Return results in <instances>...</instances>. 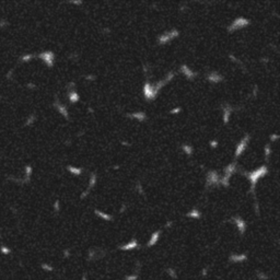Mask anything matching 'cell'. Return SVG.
Wrapping results in <instances>:
<instances>
[{
	"mask_svg": "<svg viewBox=\"0 0 280 280\" xmlns=\"http://www.w3.org/2000/svg\"><path fill=\"white\" fill-rule=\"evenodd\" d=\"M267 172H268V170H267V167H266L265 165H263V166L258 167L257 170H255V171H253V172L247 173V177H248V180L251 181L252 192L254 191V188H255L256 183L258 182V180H259L261 177H264V176H265L266 174H267Z\"/></svg>",
	"mask_w": 280,
	"mask_h": 280,
	"instance_id": "obj_1",
	"label": "cell"
},
{
	"mask_svg": "<svg viewBox=\"0 0 280 280\" xmlns=\"http://www.w3.org/2000/svg\"><path fill=\"white\" fill-rule=\"evenodd\" d=\"M235 170H236L235 163H231V164H229V165L224 169V175H223L222 178L220 180V183H221L224 187L229 186V181H230V178H231L232 174L235 172Z\"/></svg>",
	"mask_w": 280,
	"mask_h": 280,
	"instance_id": "obj_2",
	"label": "cell"
},
{
	"mask_svg": "<svg viewBox=\"0 0 280 280\" xmlns=\"http://www.w3.org/2000/svg\"><path fill=\"white\" fill-rule=\"evenodd\" d=\"M248 24H250V20L240 17V18H236V19L232 22L231 25L229 26V29L228 30H229V32H233V31H235V30L245 28V26H247Z\"/></svg>",
	"mask_w": 280,
	"mask_h": 280,
	"instance_id": "obj_3",
	"label": "cell"
},
{
	"mask_svg": "<svg viewBox=\"0 0 280 280\" xmlns=\"http://www.w3.org/2000/svg\"><path fill=\"white\" fill-rule=\"evenodd\" d=\"M178 34H180L178 31L173 29V30H171V31L166 32V33H163L162 35H160L159 39H158V41H159L160 44H166V43H169L170 41H172L173 39L177 37Z\"/></svg>",
	"mask_w": 280,
	"mask_h": 280,
	"instance_id": "obj_4",
	"label": "cell"
},
{
	"mask_svg": "<svg viewBox=\"0 0 280 280\" xmlns=\"http://www.w3.org/2000/svg\"><path fill=\"white\" fill-rule=\"evenodd\" d=\"M143 94H144V96H146L148 101H152L157 96L158 91L154 89L152 84H150L149 82H146L144 87H143Z\"/></svg>",
	"mask_w": 280,
	"mask_h": 280,
	"instance_id": "obj_5",
	"label": "cell"
},
{
	"mask_svg": "<svg viewBox=\"0 0 280 280\" xmlns=\"http://www.w3.org/2000/svg\"><path fill=\"white\" fill-rule=\"evenodd\" d=\"M248 141H250V136L246 135L245 137H243V139H242L240 142L237 143V146H236V148H235V153H234L235 157H240L242 153L244 152V150H245L246 147H247Z\"/></svg>",
	"mask_w": 280,
	"mask_h": 280,
	"instance_id": "obj_6",
	"label": "cell"
},
{
	"mask_svg": "<svg viewBox=\"0 0 280 280\" xmlns=\"http://www.w3.org/2000/svg\"><path fill=\"white\" fill-rule=\"evenodd\" d=\"M220 183L219 175L216 171H210L207 175V185H218Z\"/></svg>",
	"mask_w": 280,
	"mask_h": 280,
	"instance_id": "obj_7",
	"label": "cell"
},
{
	"mask_svg": "<svg viewBox=\"0 0 280 280\" xmlns=\"http://www.w3.org/2000/svg\"><path fill=\"white\" fill-rule=\"evenodd\" d=\"M233 222L235 223L237 230L240 231L241 234H244V232L246 231V222L242 219L241 217H234L233 218Z\"/></svg>",
	"mask_w": 280,
	"mask_h": 280,
	"instance_id": "obj_8",
	"label": "cell"
},
{
	"mask_svg": "<svg viewBox=\"0 0 280 280\" xmlns=\"http://www.w3.org/2000/svg\"><path fill=\"white\" fill-rule=\"evenodd\" d=\"M95 184H96V175L95 174H92L91 175V177H90V181H89V187L85 189L83 192V194H81V198H84V197L87 196V195H89V193H90V191L93 188L94 186H95Z\"/></svg>",
	"mask_w": 280,
	"mask_h": 280,
	"instance_id": "obj_9",
	"label": "cell"
},
{
	"mask_svg": "<svg viewBox=\"0 0 280 280\" xmlns=\"http://www.w3.org/2000/svg\"><path fill=\"white\" fill-rule=\"evenodd\" d=\"M181 71H182V74H184L187 79H189V80L194 79L197 76L196 72H194L193 70H191V69L187 67L186 65H182V66H181Z\"/></svg>",
	"mask_w": 280,
	"mask_h": 280,
	"instance_id": "obj_10",
	"label": "cell"
},
{
	"mask_svg": "<svg viewBox=\"0 0 280 280\" xmlns=\"http://www.w3.org/2000/svg\"><path fill=\"white\" fill-rule=\"evenodd\" d=\"M207 79H208V81H210L212 83H218V82L222 81L223 77L220 74L216 72V71H212V72H210V74L207 76Z\"/></svg>",
	"mask_w": 280,
	"mask_h": 280,
	"instance_id": "obj_11",
	"label": "cell"
},
{
	"mask_svg": "<svg viewBox=\"0 0 280 280\" xmlns=\"http://www.w3.org/2000/svg\"><path fill=\"white\" fill-rule=\"evenodd\" d=\"M136 247H138V242L136 239H133L131 241H129L127 244H125V245L119 246V248H120L122 251H130V250H135Z\"/></svg>",
	"mask_w": 280,
	"mask_h": 280,
	"instance_id": "obj_12",
	"label": "cell"
},
{
	"mask_svg": "<svg viewBox=\"0 0 280 280\" xmlns=\"http://www.w3.org/2000/svg\"><path fill=\"white\" fill-rule=\"evenodd\" d=\"M229 259L232 263H242L247 259V256L246 254H232Z\"/></svg>",
	"mask_w": 280,
	"mask_h": 280,
	"instance_id": "obj_13",
	"label": "cell"
},
{
	"mask_svg": "<svg viewBox=\"0 0 280 280\" xmlns=\"http://www.w3.org/2000/svg\"><path fill=\"white\" fill-rule=\"evenodd\" d=\"M160 234H161V232L160 231L153 232L152 235H151V237H150V240H149V242H148V244H147L148 247H151V246L157 244L158 241H159V237H160Z\"/></svg>",
	"mask_w": 280,
	"mask_h": 280,
	"instance_id": "obj_14",
	"label": "cell"
},
{
	"mask_svg": "<svg viewBox=\"0 0 280 280\" xmlns=\"http://www.w3.org/2000/svg\"><path fill=\"white\" fill-rule=\"evenodd\" d=\"M42 58H44L45 63L48 65V66H52L54 64V54L50 53V52H47V53H44V54L41 55Z\"/></svg>",
	"mask_w": 280,
	"mask_h": 280,
	"instance_id": "obj_15",
	"label": "cell"
},
{
	"mask_svg": "<svg viewBox=\"0 0 280 280\" xmlns=\"http://www.w3.org/2000/svg\"><path fill=\"white\" fill-rule=\"evenodd\" d=\"M231 112H232V108H231V106H230V105H226V106L223 107V122H224V124L229 123V119H230Z\"/></svg>",
	"mask_w": 280,
	"mask_h": 280,
	"instance_id": "obj_16",
	"label": "cell"
},
{
	"mask_svg": "<svg viewBox=\"0 0 280 280\" xmlns=\"http://www.w3.org/2000/svg\"><path fill=\"white\" fill-rule=\"evenodd\" d=\"M127 116L128 117L133 118V119H137V120H139V122H143V120L146 119V114L143 113V112H137V113L128 114Z\"/></svg>",
	"mask_w": 280,
	"mask_h": 280,
	"instance_id": "obj_17",
	"label": "cell"
},
{
	"mask_svg": "<svg viewBox=\"0 0 280 280\" xmlns=\"http://www.w3.org/2000/svg\"><path fill=\"white\" fill-rule=\"evenodd\" d=\"M69 101L71 102V103H77L79 101V94L77 93V91H74V90H72V91H70L69 92Z\"/></svg>",
	"mask_w": 280,
	"mask_h": 280,
	"instance_id": "obj_18",
	"label": "cell"
},
{
	"mask_svg": "<svg viewBox=\"0 0 280 280\" xmlns=\"http://www.w3.org/2000/svg\"><path fill=\"white\" fill-rule=\"evenodd\" d=\"M94 212H95V215H98V217H101L103 220H106V221H111L113 218H112V216H109V215H107V213H105V212L101 211V210H94Z\"/></svg>",
	"mask_w": 280,
	"mask_h": 280,
	"instance_id": "obj_19",
	"label": "cell"
},
{
	"mask_svg": "<svg viewBox=\"0 0 280 280\" xmlns=\"http://www.w3.org/2000/svg\"><path fill=\"white\" fill-rule=\"evenodd\" d=\"M186 216L189 217V218H193V219H198V218H200L202 213L199 212V210H197L196 208H194V209H192L191 211L187 213Z\"/></svg>",
	"mask_w": 280,
	"mask_h": 280,
	"instance_id": "obj_20",
	"label": "cell"
},
{
	"mask_svg": "<svg viewBox=\"0 0 280 280\" xmlns=\"http://www.w3.org/2000/svg\"><path fill=\"white\" fill-rule=\"evenodd\" d=\"M68 169V171L70 173H72L74 175H80L81 173H82V169H79V167H76V166H68L67 167Z\"/></svg>",
	"mask_w": 280,
	"mask_h": 280,
	"instance_id": "obj_21",
	"label": "cell"
},
{
	"mask_svg": "<svg viewBox=\"0 0 280 280\" xmlns=\"http://www.w3.org/2000/svg\"><path fill=\"white\" fill-rule=\"evenodd\" d=\"M182 149H183V151H184V153H186L187 155H191V154L193 153V151H194L193 147L192 146H189V144H183Z\"/></svg>",
	"mask_w": 280,
	"mask_h": 280,
	"instance_id": "obj_22",
	"label": "cell"
},
{
	"mask_svg": "<svg viewBox=\"0 0 280 280\" xmlns=\"http://www.w3.org/2000/svg\"><path fill=\"white\" fill-rule=\"evenodd\" d=\"M57 108H58V111L60 112V113L64 115L66 118H68V112H67V108L65 107L64 105H61V104H57Z\"/></svg>",
	"mask_w": 280,
	"mask_h": 280,
	"instance_id": "obj_23",
	"label": "cell"
},
{
	"mask_svg": "<svg viewBox=\"0 0 280 280\" xmlns=\"http://www.w3.org/2000/svg\"><path fill=\"white\" fill-rule=\"evenodd\" d=\"M166 274L169 276H170L171 278H173V279H175V278L177 277L176 271H175V269H174V268H172V267H169V268H167V269H166Z\"/></svg>",
	"mask_w": 280,
	"mask_h": 280,
	"instance_id": "obj_24",
	"label": "cell"
},
{
	"mask_svg": "<svg viewBox=\"0 0 280 280\" xmlns=\"http://www.w3.org/2000/svg\"><path fill=\"white\" fill-rule=\"evenodd\" d=\"M270 152H271L270 144H266V146H265V157H266V159H268V157L270 155Z\"/></svg>",
	"mask_w": 280,
	"mask_h": 280,
	"instance_id": "obj_25",
	"label": "cell"
},
{
	"mask_svg": "<svg viewBox=\"0 0 280 280\" xmlns=\"http://www.w3.org/2000/svg\"><path fill=\"white\" fill-rule=\"evenodd\" d=\"M257 277H258V279L261 280H268V276H266V274L261 272V271H258L257 272Z\"/></svg>",
	"mask_w": 280,
	"mask_h": 280,
	"instance_id": "obj_26",
	"label": "cell"
},
{
	"mask_svg": "<svg viewBox=\"0 0 280 280\" xmlns=\"http://www.w3.org/2000/svg\"><path fill=\"white\" fill-rule=\"evenodd\" d=\"M138 276L137 275H129L125 277V280H137Z\"/></svg>",
	"mask_w": 280,
	"mask_h": 280,
	"instance_id": "obj_27",
	"label": "cell"
},
{
	"mask_svg": "<svg viewBox=\"0 0 280 280\" xmlns=\"http://www.w3.org/2000/svg\"><path fill=\"white\" fill-rule=\"evenodd\" d=\"M181 111H182V107H176V108H173V109H171V111H170V113H171V114H178Z\"/></svg>",
	"mask_w": 280,
	"mask_h": 280,
	"instance_id": "obj_28",
	"label": "cell"
},
{
	"mask_svg": "<svg viewBox=\"0 0 280 280\" xmlns=\"http://www.w3.org/2000/svg\"><path fill=\"white\" fill-rule=\"evenodd\" d=\"M278 138H279V136H278L277 133H274V135H271L270 136V140L271 141H276V140H278Z\"/></svg>",
	"mask_w": 280,
	"mask_h": 280,
	"instance_id": "obj_29",
	"label": "cell"
},
{
	"mask_svg": "<svg viewBox=\"0 0 280 280\" xmlns=\"http://www.w3.org/2000/svg\"><path fill=\"white\" fill-rule=\"evenodd\" d=\"M217 146H218V141H217V140H211V141H210V147L216 148Z\"/></svg>",
	"mask_w": 280,
	"mask_h": 280,
	"instance_id": "obj_30",
	"label": "cell"
},
{
	"mask_svg": "<svg viewBox=\"0 0 280 280\" xmlns=\"http://www.w3.org/2000/svg\"><path fill=\"white\" fill-rule=\"evenodd\" d=\"M207 274H208V268H204L202 270V275L204 276V277H206Z\"/></svg>",
	"mask_w": 280,
	"mask_h": 280,
	"instance_id": "obj_31",
	"label": "cell"
},
{
	"mask_svg": "<svg viewBox=\"0 0 280 280\" xmlns=\"http://www.w3.org/2000/svg\"><path fill=\"white\" fill-rule=\"evenodd\" d=\"M85 78H87V80H94V79H95V76H93V74H89V76H87Z\"/></svg>",
	"mask_w": 280,
	"mask_h": 280,
	"instance_id": "obj_32",
	"label": "cell"
},
{
	"mask_svg": "<svg viewBox=\"0 0 280 280\" xmlns=\"http://www.w3.org/2000/svg\"><path fill=\"white\" fill-rule=\"evenodd\" d=\"M55 208H56V210L58 211V210H59V202H55Z\"/></svg>",
	"mask_w": 280,
	"mask_h": 280,
	"instance_id": "obj_33",
	"label": "cell"
},
{
	"mask_svg": "<svg viewBox=\"0 0 280 280\" xmlns=\"http://www.w3.org/2000/svg\"><path fill=\"white\" fill-rule=\"evenodd\" d=\"M69 255H70V254H69V251H65V256H66V257H68Z\"/></svg>",
	"mask_w": 280,
	"mask_h": 280,
	"instance_id": "obj_34",
	"label": "cell"
},
{
	"mask_svg": "<svg viewBox=\"0 0 280 280\" xmlns=\"http://www.w3.org/2000/svg\"><path fill=\"white\" fill-rule=\"evenodd\" d=\"M172 226V222H167L166 224H165V226Z\"/></svg>",
	"mask_w": 280,
	"mask_h": 280,
	"instance_id": "obj_35",
	"label": "cell"
},
{
	"mask_svg": "<svg viewBox=\"0 0 280 280\" xmlns=\"http://www.w3.org/2000/svg\"><path fill=\"white\" fill-rule=\"evenodd\" d=\"M82 280H88V279H87V277H85V276H83V277H82Z\"/></svg>",
	"mask_w": 280,
	"mask_h": 280,
	"instance_id": "obj_36",
	"label": "cell"
}]
</instances>
